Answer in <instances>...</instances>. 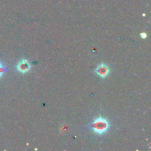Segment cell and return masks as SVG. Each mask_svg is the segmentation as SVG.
<instances>
[{
    "label": "cell",
    "mask_w": 151,
    "mask_h": 151,
    "mask_svg": "<svg viewBox=\"0 0 151 151\" xmlns=\"http://www.w3.org/2000/svg\"><path fill=\"white\" fill-rule=\"evenodd\" d=\"M90 128L96 134L103 135L105 134L110 128V124L109 121L102 116L97 117L90 124Z\"/></svg>",
    "instance_id": "1"
},
{
    "label": "cell",
    "mask_w": 151,
    "mask_h": 151,
    "mask_svg": "<svg viewBox=\"0 0 151 151\" xmlns=\"http://www.w3.org/2000/svg\"><path fill=\"white\" fill-rule=\"evenodd\" d=\"M95 73L100 78H106V77L109 76V73H110V69L108 66V65H106V63H102L95 69Z\"/></svg>",
    "instance_id": "2"
},
{
    "label": "cell",
    "mask_w": 151,
    "mask_h": 151,
    "mask_svg": "<svg viewBox=\"0 0 151 151\" xmlns=\"http://www.w3.org/2000/svg\"><path fill=\"white\" fill-rule=\"evenodd\" d=\"M16 68L19 72L22 74H25L29 72L31 68V66L30 63H29V62L27 60L22 59L17 63Z\"/></svg>",
    "instance_id": "3"
},
{
    "label": "cell",
    "mask_w": 151,
    "mask_h": 151,
    "mask_svg": "<svg viewBox=\"0 0 151 151\" xmlns=\"http://www.w3.org/2000/svg\"><path fill=\"white\" fill-rule=\"evenodd\" d=\"M7 70H8V69H7V68L6 67V66H4L2 63H1V62H0V78L3 76V75H4V72H7Z\"/></svg>",
    "instance_id": "4"
},
{
    "label": "cell",
    "mask_w": 151,
    "mask_h": 151,
    "mask_svg": "<svg viewBox=\"0 0 151 151\" xmlns=\"http://www.w3.org/2000/svg\"><path fill=\"white\" fill-rule=\"evenodd\" d=\"M141 37H142V38H146V34L142 33L141 34Z\"/></svg>",
    "instance_id": "5"
}]
</instances>
